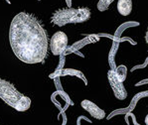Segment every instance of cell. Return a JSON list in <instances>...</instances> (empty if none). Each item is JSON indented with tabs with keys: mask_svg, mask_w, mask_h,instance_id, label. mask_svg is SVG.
<instances>
[{
	"mask_svg": "<svg viewBox=\"0 0 148 125\" xmlns=\"http://www.w3.org/2000/svg\"><path fill=\"white\" fill-rule=\"evenodd\" d=\"M9 42L15 56L26 64H39L48 53V34L34 14L20 12L14 16L9 29Z\"/></svg>",
	"mask_w": 148,
	"mask_h": 125,
	"instance_id": "1",
	"label": "cell"
},
{
	"mask_svg": "<svg viewBox=\"0 0 148 125\" xmlns=\"http://www.w3.org/2000/svg\"><path fill=\"white\" fill-rule=\"evenodd\" d=\"M0 98L17 111H27L31 106V99L22 94L13 83L0 79Z\"/></svg>",
	"mask_w": 148,
	"mask_h": 125,
	"instance_id": "2",
	"label": "cell"
},
{
	"mask_svg": "<svg viewBox=\"0 0 148 125\" xmlns=\"http://www.w3.org/2000/svg\"><path fill=\"white\" fill-rule=\"evenodd\" d=\"M92 12L86 7L79 8H60L56 10L51 16L52 24L59 27L67 24H79L90 20Z\"/></svg>",
	"mask_w": 148,
	"mask_h": 125,
	"instance_id": "3",
	"label": "cell"
},
{
	"mask_svg": "<svg viewBox=\"0 0 148 125\" xmlns=\"http://www.w3.org/2000/svg\"><path fill=\"white\" fill-rule=\"evenodd\" d=\"M68 47V36L62 31H58L52 36L50 49L55 56H59L66 51Z\"/></svg>",
	"mask_w": 148,
	"mask_h": 125,
	"instance_id": "4",
	"label": "cell"
},
{
	"mask_svg": "<svg viewBox=\"0 0 148 125\" xmlns=\"http://www.w3.org/2000/svg\"><path fill=\"white\" fill-rule=\"evenodd\" d=\"M108 83L111 86V89H112L115 97H116L117 99H119V100H123V99L126 98L127 92L123 85V81L118 79L113 70H110L108 72Z\"/></svg>",
	"mask_w": 148,
	"mask_h": 125,
	"instance_id": "5",
	"label": "cell"
},
{
	"mask_svg": "<svg viewBox=\"0 0 148 125\" xmlns=\"http://www.w3.org/2000/svg\"><path fill=\"white\" fill-rule=\"evenodd\" d=\"M81 105L84 109L86 111H88V112L94 118H95V119L101 120L106 117V112H104L99 105H97V104L94 103L92 101L88 100V99H85V100L82 101Z\"/></svg>",
	"mask_w": 148,
	"mask_h": 125,
	"instance_id": "6",
	"label": "cell"
},
{
	"mask_svg": "<svg viewBox=\"0 0 148 125\" xmlns=\"http://www.w3.org/2000/svg\"><path fill=\"white\" fill-rule=\"evenodd\" d=\"M117 11L121 16H128L132 12V0H118Z\"/></svg>",
	"mask_w": 148,
	"mask_h": 125,
	"instance_id": "7",
	"label": "cell"
},
{
	"mask_svg": "<svg viewBox=\"0 0 148 125\" xmlns=\"http://www.w3.org/2000/svg\"><path fill=\"white\" fill-rule=\"evenodd\" d=\"M114 72L119 81H125L126 76H127V69L125 66H119V67H117V69L114 70Z\"/></svg>",
	"mask_w": 148,
	"mask_h": 125,
	"instance_id": "8",
	"label": "cell"
},
{
	"mask_svg": "<svg viewBox=\"0 0 148 125\" xmlns=\"http://www.w3.org/2000/svg\"><path fill=\"white\" fill-rule=\"evenodd\" d=\"M114 0H99L97 3V9L99 11H104L108 8V6L110 5Z\"/></svg>",
	"mask_w": 148,
	"mask_h": 125,
	"instance_id": "9",
	"label": "cell"
},
{
	"mask_svg": "<svg viewBox=\"0 0 148 125\" xmlns=\"http://www.w3.org/2000/svg\"><path fill=\"white\" fill-rule=\"evenodd\" d=\"M145 40H146V43L148 44V29H147V31H146V35H145Z\"/></svg>",
	"mask_w": 148,
	"mask_h": 125,
	"instance_id": "10",
	"label": "cell"
},
{
	"mask_svg": "<svg viewBox=\"0 0 148 125\" xmlns=\"http://www.w3.org/2000/svg\"><path fill=\"white\" fill-rule=\"evenodd\" d=\"M145 124L148 125V114L146 115V117H145Z\"/></svg>",
	"mask_w": 148,
	"mask_h": 125,
	"instance_id": "11",
	"label": "cell"
},
{
	"mask_svg": "<svg viewBox=\"0 0 148 125\" xmlns=\"http://www.w3.org/2000/svg\"><path fill=\"white\" fill-rule=\"evenodd\" d=\"M67 3H68V5L71 6V4H72V0H67Z\"/></svg>",
	"mask_w": 148,
	"mask_h": 125,
	"instance_id": "12",
	"label": "cell"
},
{
	"mask_svg": "<svg viewBox=\"0 0 148 125\" xmlns=\"http://www.w3.org/2000/svg\"><path fill=\"white\" fill-rule=\"evenodd\" d=\"M38 1H40V0H38Z\"/></svg>",
	"mask_w": 148,
	"mask_h": 125,
	"instance_id": "13",
	"label": "cell"
}]
</instances>
